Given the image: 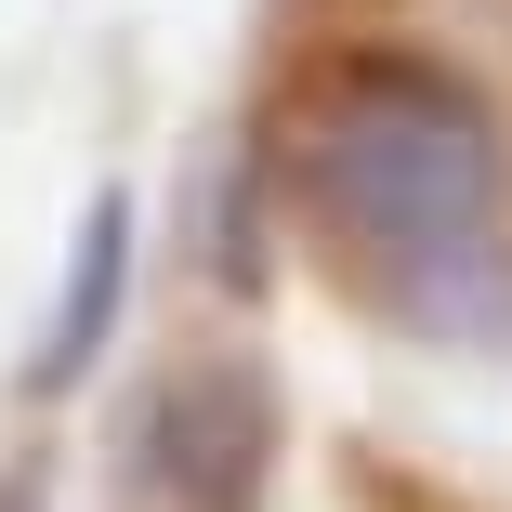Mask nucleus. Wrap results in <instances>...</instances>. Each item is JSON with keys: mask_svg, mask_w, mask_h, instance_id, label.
Segmentation results:
<instances>
[{"mask_svg": "<svg viewBox=\"0 0 512 512\" xmlns=\"http://www.w3.org/2000/svg\"><path fill=\"white\" fill-rule=\"evenodd\" d=\"M119 302H132V184H92V211H79V237H66V276H53V316H40V342H27V381L66 394L92 355L119 342Z\"/></svg>", "mask_w": 512, "mask_h": 512, "instance_id": "obj_3", "label": "nucleus"}, {"mask_svg": "<svg viewBox=\"0 0 512 512\" xmlns=\"http://www.w3.org/2000/svg\"><path fill=\"white\" fill-rule=\"evenodd\" d=\"M263 184L394 329L460 355L512 342V119L447 53L355 40L302 66Z\"/></svg>", "mask_w": 512, "mask_h": 512, "instance_id": "obj_1", "label": "nucleus"}, {"mask_svg": "<svg viewBox=\"0 0 512 512\" xmlns=\"http://www.w3.org/2000/svg\"><path fill=\"white\" fill-rule=\"evenodd\" d=\"M289 460V407L263 381V355H184L145 394V486L171 512H263Z\"/></svg>", "mask_w": 512, "mask_h": 512, "instance_id": "obj_2", "label": "nucleus"}]
</instances>
